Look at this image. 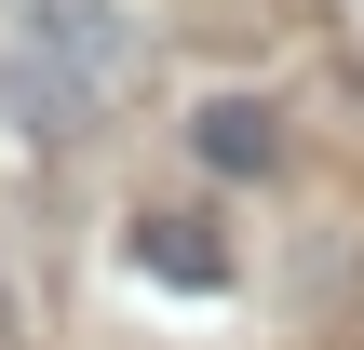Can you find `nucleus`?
Segmentation results:
<instances>
[{
  "label": "nucleus",
  "instance_id": "obj_1",
  "mask_svg": "<svg viewBox=\"0 0 364 350\" xmlns=\"http://www.w3.org/2000/svg\"><path fill=\"white\" fill-rule=\"evenodd\" d=\"M27 40H41V67H68L81 94H108V81H135V67H149L135 0H27Z\"/></svg>",
  "mask_w": 364,
  "mask_h": 350
},
{
  "label": "nucleus",
  "instance_id": "obj_2",
  "mask_svg": "<svg viewBox=\"0 0 364 350\" xmlns=\"http://www.w3.org/2000/svg\"><path fill=\"white\" fill-rule=\"evenodd\" d=\"M189 148H203L216 175H270V162H284V121H270L257 94H203V108H189Z\"/></svg>",
  "mask_w": 364,
  "mask_h": 350
},
{
  "label": "nucleus",
  "instance_id": "obj_3",
  "mask_svg": "<svg viewBox=\"0 0 364 350\" xmlns=\"http://www.w3.org/2000/svg\"><path fill=\"white\" fill-rule=\"evenodd\" d=\"M135 270H149V283H176V297H189V283L216 297V283H230V243H216L203 216H135Z\"/></svg>",
  "mask_w": 364,
  "mask_h": 350
}]
</instances>
